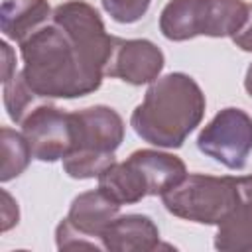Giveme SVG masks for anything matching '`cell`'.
<instances>
[{
    "instance_id": "cell-1",
    "label": "cell",
    "mask_w": 252,
    "mask_h": 252,
    "mask_svg": "<svg viewBox=\"0 0 252 252\" xmlns=\"http://www.w3.org/2000/svg\"><path fill=\"white\" fill-rule=\"evenodd\" d=\"M22 75L41 98H77L96 91L104 69L53 18L20 43Z\"/></svg>"
},
{
    "instance_id": "cell-2",
    "label": "cell",
    "mask_w": 252,
    "mask_h": 252,
    "mask_svg": "<svg viewBox=\"0 0 252 252\" xmlns=\"http://www.w3.org/2000/svg\"><path fill=\"white\" fill-rule=\"evenodd\" d=\"M205 94L185 73H169L146 91L144 100L134 108L130 124L148 144L158 148H179L201 124Z\"/></svg>"
},
{
    "instance_id": "cell-3",
    "label": "cell",
    "mask_w": 252,
    "mask_h": 252,
    "mask_svg": "<svg viewBox=\"0 0 252 252\" xmlns=\"http://www.w3.org/2000/svg\"><path fill=\"white\" fill-rule=\"evenodd\" d=\"M161 199L165 209L179 219L219 226L240 203H252V175L191 173Z\"/></svg>"
},
{
    "instance_id": "cell-4",
    "label": "cell",
    "mask_w": 252,
    "mask_h": 252,
    "mask_svg": "<svg viewBox=\"0 0 252 252\" xmlns=\"http://www.w3.org/2000/svg\"><path fill=\"white\" fill-rule=\"evenodd\" d=\"M73 116V148L63 158V169L73 179L98 177L110 163L124 138V122L110 106H89Z\"/></svg>"
},
{
    "instance_id": "cell-5",
    "label": "cell",
    "mask_w": 252,
    "mask_h": 252,
    "mask_svg": "<svg viewBox=\"0 0 252 252\" xmlns=\"http://www.w3.org/2000/svg\"><path fill=\"white\" fill-rule=\"evenodd\" d=\"M120 205L108 199L100 189L77 195L69 207L67 217L55 228V242L59 250H104L100 242L102 230L118 217Z\"/></svg>"
},
{
    "instance_id": "cell-6",
    "label": "cell",
    "mask_w": 252,
    "mask_h": 252,
    "mask_svg": "<svg viewBox=\"0 0 252 252\" xmlns=\"http://www.w3.org/2000/svg\"><path fill=\"white\" fill-rule=\"evenodd\" d=\"M197 148L228 169H242L252 152V118L240 108H222L199 132Z\"/></svg>"
},
{
    "instance_id": "cell-7",
    "label": "cell",
    "mask_w": 252,
    "mask_h": 252,
    "mask_svg": "<svg viewBox=\"0 0 252 252\" xmlns=\"http://www.w3.org/2000/svg\"><path fill=\"white\" fill-rule=\"evenodd\" d=\"M22 134L35 159H63L73 148V116L53 104H39L22 122Z\"/></svg>"
},
{
    "instance_id": "cell-8",
    "label": "cell",
    "mask_w": 252,
    "mask_h": 252,
    "mask_svg": "<svg viewBox=\"0 0 252 252\" xmlns=\"http://www.w3.org/2000/svg\"><path fill=\"white\" fill-rule=\"evenodd\" d=\"M51 18L79 43V47L96 65L104 69L106 75V65L110 61L116 37L106 33L98 12L83 0H69L59 4L53 10Z\"/></svg>"
},
{
    "instance_id": "cell-9",
    "label": "cell",
    "mask_w": 252,
    "mask_h": 252,
    "mask_svg": "<svg viewBox=\"0 0 252 252\" xmlns=\"http://www.w3.org/2000/svg\"><path fill=\"white\" fill-rule=\"evenodd\" d=\"M163 69L161 49L148 39H114L106 75L130 85L154 83Z\"/></svg>"
},
{
    "instance_id": "cell-10",
    "label": "cell",
    "mask_w": 252,
    "mask_h": 252,
    "mask_svg": "<svg viewBox=\"0 0 252 252\" xmlns=\"http://www.w3.org/2000/svg\"><path fill=\"white\" fill-rule=\"evenodd\" d=\"M100 242L110 252H150L159 246V230L150 217L124 215L108 222Z\"/></svg>"
},
{
    "instance_id": "cell-11",
    "label": "cell",
    "mask_w": 252,
    "mask_h": 252,
    "mask_svg": "<svg viewBox=\"0 0 252 252\" xmlns=\"http://www.w3.org/2000/svg\"><path fill=\"white\" fill-rule=\"evenodd\" d=\"M142 175L148 195H163L187 177L185 163L167 152L138 150L126 158Z\"/></svg>"
},
{
    "instance_id": "cell-12",
    "label": "cell",
    "mask_w": 252,
    "mask_h": 252,
    "mask_svg": "<svg viewBox=\"0 0 252 252\" xmlns=\"http://www.w3.org/2000/svg\"><path fill=\"white\" fill-rule=\"evenodd\" d=\"M159 30L171 41L207 35L209 0H169L161 10Z\"/></svg>"
},
{
    "instance_id": "cell-13",
    "label": "cell",
    "mask_w": 252,
    "mask_h": 252,
    "mask_svg": "<svg viewBox=\"0 0 252 252\" xmlns=\"http://www.w3.org/2000/svg\"><path fill=\"white\" fill-rule=\"evenodd\" d=\"M47 0H4L0 12V26L6 37L22 43L35 30L51 20Z\"/></svg>"
},
{
    "instance_id": "cell-14",
    "label": "cell",
    "mask_w": 252,
    "mask_h": 252,
    "mask_svg": "<svg viewBox=\"0 0 252 252\" xmlns=\"http://www.w3.org/2000/svg\"><path fill=\"white\" fill-rule=\"evenodd\" d=\"M98 189L120 207L138 203L148 197V189L142 175L128 159L122 163H110L98 175Z\"/></svg>"
},
{
    "instance_id": "cell-15",
    "label": "cell",
    "mask_w": 252,
    "mask_h": 252,
    "mask_svg": "<svg viewBox=\"0 0 252 252\" xmlns=\"http://www.w3.org/2000/svg\"><path fill=\"white\" fill-rule=\"evenodd\" d=\"M215 248L222 252L252 250V203H240L219 224Z\"/></svg>"
},
{
    "instance_id": "cell-16",
    "label": "cell",
    "mask_w": 252,
    "mask_h": 252,
    "mask_svg": "<svg viewBox=\"0 0 252 252\" xmlns=\"http://www.w3.org/2000/svg\"><path fill=\"white\" fill-rule=\"evenodd\" d=\"M0 146H2V167H0V179L2 183L18 177L28 167L32 156V150L24 138L22 132H16L8 126L0 130Z\"/></svg>"
},
{
    "instance_id": "cell-17",
    "label": "cell",
    "mask_w": 252,
    "mask_h": 252,
    "mask_svg": "<svg viewBox=\"0 0 252 252\" xmlns=\"http://www.w3.org/2000/svg\"><path fill=\"white\" fill-rule=\"evenodd\" d=\"M35 98H41L39 94H35L32 91V87L26 83L22 71L14 73L6 83H4V104L8 110V116L16 122L22 124L26 120V116L37 108L39 104H35Z\"/></svg>"
},
{
    "instance_id": "cell-18",
    "label": "cell",
    "mask_w": 252,
    "mask_h": 252,
    "mask_svg": "<svg viewBox=\"0 0 252 252\" xmlns=\"http://www.w3.org/2000/svg\"><path fill=\"white\" fill-rule=\"evenodd\" d=\"M106 14L118 24L138 22L150 8L152 0H100Z\"/></svg>"
},
{
    "instance_id": "cell-19",
    "label": "cell",
    "mask_w": 252,
    "mask_h": 252,
    "mask_svg": "<svg viewBox=\"0 0 252 252\" xmlns=\"http://www.w3.org/2000/svg\"><path fill=\"white\" fill-rule=\"evenodd\" d=\"M20 213H18V203L10 197L6 189H2V232L10 230L14 224H18Z\"/></svg>"
},
{
    "instance_id": "cell-20",
    "label": "cell",
    "mask_w": 252,
    "mask_h": 252,
    "mask_svg": "<svg viewBox=\"0 0 252 252\" xmlns=\"http://www.w3.org/2000/svg\"><path fill=\"white\" fill-rule=\"evenodd\" d=\"M230 39L242 51H252V4H248V14H246V20H244L242 28Z\"/></svg>"
},
{
    "instance_id": "cell-21",
    "label": "cell",
    "mask_w": 252,
    "mask_h": 252,
    "mask_svg": "<svg viewBox=\"0 0 252 252\" xmlns=\"http://www.w3.org/2000/svg\"><path fill=\"white\" fill-rule=\"evenodd\" d=\"M2 55H4V69H2V81L6 83L14 73H16V59H14V53H12V47L6 43V41H2Z\"/></svg>"
},
{
    "instance_id": "cell-22",
    "label": "cell",
    "mask_w": 252,
    "mask_h": 252,
    "mask_svg": "<svg viewBox=\"0 0 252 252\" xmlns=\"http://www.w3.org/2000/svg\"><path fill=\"white\" fill-rule=\"evenodd\" d=\"M244 89H246V93L252 96V65H250L248 71H246V77H244Z\"/></svg>"
}]
</instances>
